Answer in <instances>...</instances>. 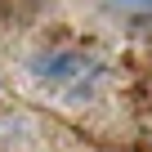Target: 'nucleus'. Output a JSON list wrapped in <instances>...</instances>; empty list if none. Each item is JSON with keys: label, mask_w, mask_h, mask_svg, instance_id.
Listing matches in <instances>:
<instances>
[{"label": "nucleus", "mask_w": 152, "mask_h": 152, "mask_svg": "<svg viewBox=\"0 0 152 152\" xmlns=\"http://www.w3.org/2000/svg\"><path fill=\"white\" fill-rule=\"evenodd\" d=\"M31 76L45 90L63 94L67 103H85L103 85V67L94 58H85V54H76V49H45V54H36L31 58Z\"/></svg>", "instance_id": "nucleus-1"}, {"label": "nucleus", "mask_w": 152, "mask_h": 152, "mask_svg": "<svg viewBox=\"0 0 152 152\" xmlns=\"http://www.w3.org/2000/svg\"><path fill=\"white\" fill-rule=\"evenodd\" d=\"M116 9H152V0H112Z\"/></svg>", "instance_id": "nucleus-2"}]
</instances>
